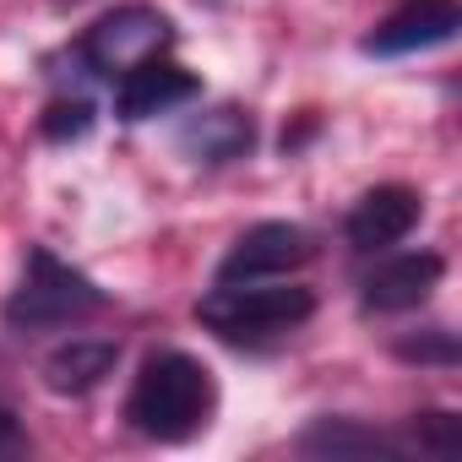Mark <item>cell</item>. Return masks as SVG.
Masks as SVG:
<instances>
[{"instance_id": "obj_15", "label": "cell", "mask_w": 462, "mask_h": 462, "mask_svg": "<svg viewBox=\"0 0 462 462\" xmlns=\"http://www.w3.org/2000/svg\"><path fill=\"white\" fill-rule=\"evenodd\" d=\"M397 354H402V359H457V348H451L446 332H440V343H402Z\"/></svg>"}, {"instance_id": "obj_1", "label": "cell", "mask_w": 462, "mask_h": 462, "mask_svg": "<svg viewBox=\"0 0 462 462\" xmlns=\"http://www.w3.org/2000/svg\"><path fill=\"white\" fill-rule=\"evenodd\" d=\"M217 408V386L212 370L180 348L152 354L125 397V419L147 435V440H190Z\"/></svg>"}, {"instance_id": "obj_10", "label": "cell", "mask_w": 462, "mask_h": 462, "mask_svg": "<svg viewBox=\"0 0 462 462\" xmlns=\"http://www.w3.org/2000/svg\"><path fill=\"white\" fill-rule=\"evenodd\" d=\"M115 359H120V343H109V337H71V343H60L44 359V386L60 392V397H82L115 370Z\"/></svg>"}, {"instance_id": "obj_3", "label": "cell", "mask_w": 462, "mask_h": 462, "mask_svg": "<svg viewBox=\"0 0 462 462\" xmlns=\"http://www.w3.org/2000/svg\"><path fill=\"white\" fill-rule=\"evenodd\" d=\"M316 310V294L300 289V283H267V278H240V283H217L196 316L201 327H212L217 337H273V332H289L300 321H310Z\"/></svg>"}, {"instance_id": "obj_16", "label": "cell", "mask_w": 462, "mask_h": 462, "mask_svg": "<svg viewBox=\"0 0 462 462\" xmlns=\"http://www.w3.org/2000/svg\"><path fill=\"white\" fill-rule=\"evenodd\" d=\"M6 446H17V419L0 408V451H6Z\"/></svg>"}, {"instance_id": "obj_7", "label": "cell", "mask_w": 462, "mask_h": 462, "mask_svg": "<svg viewBox=\"0 0 462 462\" xmlns=\"http://www.w3.org/2000/svg\"><path fill=\"white\" fill-rule=\"evenodd\" d=\"M462 28V6L457 0H413L397 17H386L370 39L365 55H413V50H435Z\"/></svg>"}, {"instance_id": "obj_5", "label": "cell", "mask_w": 462, "mask_h": 462, "mask_svg": "<svg viewBox=\"0 0 462 462\" xmlns=\"http://www.w3.org/2000/svg\"><path fill=\"white\" fill-rule=\"evenodd\" d=\"M310 235L300 223H256L235 240V251L223 256L217 267V283H240V278H278V273H294L310 262Z\"/></svg>"}, {"instance_id": "obj_2", "label": "cell", "mask_w": 462, "mask_h": 462, "mask_svg": "<svg viewBox=\"0 0 462 462\" xmlns=\"http://www.w3.org/2000/svg\"><path fill=\"white\" fill-rule=\"evenodd\" d=\"M104 289L77 273L71 262H60L50 245H33L28 251V267H23V283L17 294L6 300V321L17 332H44V327H71L93 310H104Z\"/></svg>"}, {"instance_id": "obj_8", "label": "cell", "mask_w": 462, "mask_h": 462, "mask_svg": "<svg viewBox=\"0 0 462 462\" xmlns=\"http://www.w3.org/2000/svg\"><path fill=\"white\" fill-rule=\"evenodd\" d=\"M196 93H201V82L185 66H174V60L158 55V60H147V66H136V71L120 77L115 109H120V120H152V115H169V109L190 104Z\"/></svg>"}, {"instance_id": "obj_11", "label": "cell", "mask_w": 462, "mask_h": 462, "mask_svg": "<svg viewBox=\"0 0 462 462\" xmlns=\"http://www.w3.org/2000/svg\"><path fill=\"white\" fill-rule=\"evenodd\" d=\"M256 142V125L245 109H212V115H196L185 131H180V147L196 158V163H228V158H245Z\"/></svg>"}, {"instance_id": "obj_6", "label": "cell", "mask_w": 462, "mask_h": 462, "mask_svg": "<svg viewBox=\"0 0 462 462\" xmlns=\"http://www.w3.org/2000/svg\"><path fill=\"white\" fill-rule=\"evenodd\" d=\"M419 212H424L419 190H408V185H375L348 212V240L359 251H386V245H397V240L413 235Z\"/></svg>"}, {"instance_id": "obj_14", "label": "cell", "mask_w": 462, "mask_h": 462, "mask_svg": "<svg viewBox=\"0 0 462 462\" xmlns=\"http://www.w3.org/2000/svg\"><path fill=\"white\" fill-rule=\"evenodd\" d=\"M88 125H93V109H88L82 98H71V104H50V109H44V136H50V142L88 136Z\"/></svg>"}, {"instance_id": "obj_12", "label": "cell", "mask_w": 462, "mask_h": 462, "mask_svg": "<svg viewBox=\"0 0 462 462\" xmlns=\"http://www.w3.org/2000/svg\"><path fill=\"white\" fill-rule=\"evenodd\" d=\"M300 446H305V451H327V457H392V451H397L386 435L359 430V424H332V419H321Z\"/></svg>"}, {"instance_id": "obj_9", "label": "cell", "mask_w": 462, "mask_h": 462, "mask_svg": "<svg viewBox=\"0 0 462 462\" xmlns=\"http://www.w3.org/2000/svg\"><path fill=\"white\" fill-rule=\"evenodd\" d=\"M440 256H430V251H419V256H397V262H386V267H375L370 278H365V310H381V316H392V310H413V305H424L430 300V289L440 283Z\"/></svg>"}, {"instance_id": "obj_13", "label": "cell", "mask_w": 462, "mask_h": 462, "mask_svg": "<svg viewBox=\"0 0 462 462\" xmlns=\"http://www.w3.org/2000/svg\"><path fill=\"white\" fill-rule=\"evenodd\" d=\"M413 440H419V451L457 457V451H462V424H457L451 413H419V424H413Z\"/></svg>"}, {"instance_id": "obj_4", "label": "cell", "mask_w": 462, "mask_h": 462, "mask_svg": "<svg viewBox=\"0 0 462 462\" xmlns=\"http://www.w3.org/2000/svg\"><path fill=\"white\" fill-rule=\"evenodd\" d=\"M174 44V23L152 6H115L82 33V60L98 77H125Z\"/></svg>"}]
</instances>
